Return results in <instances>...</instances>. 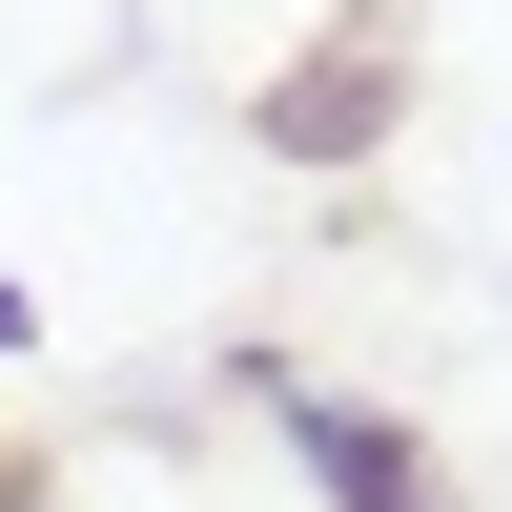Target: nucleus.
I'll list each match as a JSON object with an SVG mask.
<instances>
[{"label":"nucleus","mask_w":512,"mask_h":512,"mask_svg":"<svg viewBox=\"0 0 512 512\" xmlns=\"http://www.w3.org/2000/svg\"><path fill=\"white\" fill-rule=\"evenodd\" d=\"M390 82H410V21H328L308 62L267 82V144L287 164H369V144H390Z\"/></svg>","instance_id":"1"},{"label":"nucleus","mask_w":512,"mask_h":512,"mask_svg":"<svg viewBox=\"0 0 512 512\" xmlns=\"http://www.w3.org/2000/svg\"><path fill=\"white\" fill-rule=\"evenodd\" d=\"M287 472H308L328 512H451V472H431L369 390H287Z\"/></svg>","instance_id":"2"},{"label":"nucleus","mask_w":512,"mask_h":512,"mask_svg":"<svg viewBox=\"0 0 512 512\" xmlns=\"http://www.w3.org/2000/svg\"><path fill=\"white\" fill-rule=\"evenodd\" d=\"M0 349H21V287H0Z\"/></svg>","instance_id":"3"}]
</instances>
